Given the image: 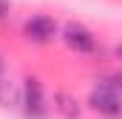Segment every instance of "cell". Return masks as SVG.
<instances>
[{
    "label": "cell",
    "mask_w": 122,
    "mask_h": 119,
    "mask_svg": "<svg viewBox=\"0 0 122 119\" xmlns=\"http://www.w3.org/2000/svg\"><path fill=\"white\" fill-rule=\"evenodd\" d=\"M88 105H91L97 114H105V116H119L122 105H119V77H105L99 79V85L91 91L88 96Z\"/></svg>",
    "instance_id": "1"
},
{
    "label": "cell",
    "mask_w": 122,
    "mask_h": 119,
    "mask_svg": "<svg viewBox=\"0 0 122 119\" xmlns=\"http://www.w3.org/2000/svg\"><path fill=\"white\" fill-rule=\"evenodd\" d=\"M62 37H65V43H68V48H74L77 54H91L94 48H97V40H94V34L82 23H65V29H62Z\"/></svg>",
    "instance_id": "2"
},
{
    "label": "cell",
    "mask_w": 122,
    "mask_h": 119,
    "mask_svg": "<svg viewBox=\"0 0 122 119\" xmlns=\"http://www.w3.org/2000/svg\"><path fill=\"white\" fill-rule=\"evenodd\" d=\"M23 82H26V85H23V111H26V116L40 119L43 114H46L43 85H40V79H37V77H26Z\"/></svg>",
    "instance_id": "3"
},
{
    "label": "cell",
    "mask_w": 122,
    "mask_h": 119,
    "mask_svg": "<svg viewBox=\"0 0 122 119\" xmlns=\"http://www.w3.org/2000/svg\"><path fill=\"white\" fill-rule=\"evenodd\" d=\"M23 34H26V40H31V43H48V40L57 34V23H54L48 14H34V17L26 20Z\"/></svg>",
    "instance_id": "4"
},
{
    "label": "cell",
    "mask_w": 122,
    "mask_h": 119,
    "mask_svg": "<svg viewBox=\"0 0 122 119\" xmlns=\"http://www.w3.org/2000/svg\"><path fill=\"white\" fill-rule=\"evenodd\" d=\"M54 105H57V111H60L65 119H80V105H77V99L71 96V94H54Z\"/></svg>",
    "instance_id": "5"
},
{
    "label": "cell",
    "mask_w": 122,
    "mask_h": 119,
    "mask_svg": "<svg viewBox=\"0 0 122 119\" xmlns=\"http://www.w3.org/2000/svg\"><path fill=\"white\" fill-rule=\"evenodd\" d=\"M9 14V0H0V20Z\"/></svg>",
    "instance_id": "6"
},
{
    "label": "cell",
    "mask_w": 122,
    "mask_h": 119,
    "mask_svg": "<svg viewBox=\"0 0 122 119\" xmlns=\"http://www.w3.org/2000/svg\"><path fill=\"white\" fill-rule=\"evenodd\" d=\"M3 71H6V60H3V54H0V77H3Z\"/></svg>",
    "instance_id": "7"
}]
</instances>
